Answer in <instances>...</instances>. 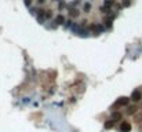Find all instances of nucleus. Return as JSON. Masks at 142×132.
I'll return each instance as SVG.
<instances>
[{
    "instance_id": "11",
    "label": "nucleus",
    "mask_w": 142,
    "mask_h": 132,
    "mask_svg": "<svg viewBox=\"0 0 142 132\" xmlns=\"http://www.w3.org/2000/svg\"><path fill=\"white\" fill-rule=\"evenodd\" d=\"M51 15H53V12H51L50 10H47V12H44V16H46V18H51Z\"/></svg>"
},
{
    "instance_id": "2",
    "label": "nucleus",
    "mask_w": 142,
    "mask_h": 132,
    "mask_svg": "<svg viewBox=\"0 0 142 132\" xmlns=\"http://www.w3.org/2000/svg\"><path fill=\"white\" fill-rule=\"evenodd\" d=\"M128 102H130V98H127V96H121V98H119L116 100V103H114V107H121V106H127Z\"/></svg>"
},
{
    "instance_id": "9",
    "label": "nucleus",
    "mask_w": 142,
    "mask_h": 132,
    "mask_svg": "<svg viewBox=\"0 0 142 132\" xmlns=\"http://www.w3.org/2000/svg\"><path fill=\"white\" fill-rule=\"evenodd\" d=\"M90 10H91V4H90V3H86V4H84V12H90Z\"/></svg>"
},
{
    "instance_id": "4",
    "label": "nucleus",
    "mask_w": 142,
    "mask_h": 132,
    "mask_svg": "<svg viewBox=\"0 0 142 132\" xmlns=\"http://www.w3.org/2000/svg\"><path fill=\"white\" fill-rule=\"evenodd\" d=\"M121 118H123V116H121V113H119V112H114V113H112V120L116 122V121H121Z\"/></svg>"
},
{
    "instance_id": "10",
    "label": "nucleus",
    "mask_w": 142,
    "mask_h": 132,
    "mask_svg": "<svg viewBox=\"0 0 142 132\" xmlns=\"http://www.w3.org/2000/svg\"><path fill=\"white\" fill-rule=\"evenodd\" d=\"M70 15H72V16H77L79 15L77 10H70Z\"/></svg>"
},
{
    "instance_id": "5",
    "label": "nucleus",
    "mask_w": 142,
    "mask_h": 132,
    "mask_svg": "<svg viewBox=\"0 0 142 132\" xmlns=\"http://www.w3.org/2000/svg\"><path fill=\"white\" fill-rule=\"evenodd\" d=\"M91 29L94 30V33H95V34H99V33L102 32V26H101V25H98V24L91 25Z\"/></svg>"
},
{
    "instance_id": "15",
    "label": "nucleus",
    "mask_w": 142,
    "mask_h": 132,
    "mask_svg": "<svg viewBox=\"0 0 142 132\" xmlns=\"http://www.w3.org/2000/svg\"><path fill=\"white\" fill-rule=\"evenodd\" d=\"M46 2V0H39V3H44Z\"/></svg>"
},
{
    "instance_id": "6",
    "label": "nucleus",
    "mask_w": 142,
    "mask_h": 132,
    "mask_svg": "<svg viewBox=\"0 0 142 132\" xmlns=\"http://www.w3.org/2000/svg\"><path fill=\"white\" fill-rule=\"evenodd\" d=\"M136 110H138V107H136L135 104H132V106H128V107H127V114H128V116H132V114H135V113H136Z\"/></svg>"
},
{
    "instance_id": "8",
    "label": "nucleus",
    "mask_w": 142,
    "mask_h": 132,
    "mask_svg": "<svg viewBox=\"0 0 142 132\" xmlns=\"http://www.w3.org/2000/svg\"><path fill=\"white\" fill-rule=\"evenodd\" d=\"M55 22H57V25H62V24L65 22V18H64L62 15H58V16L55 18Z\"/></svg>"
},
{
    "instance_id": "3",
    "label": "nucleus",
    "mask_w": 142,
    "mask_h": 132,
    "mask_svg": "<svg viewBox=\"0 0 142 132\" xmlns=\"http://www.w3.org/2000/svg\"><path fill=\"white\" fill-rule=\"evenodd\" d=\"M120 131L121 132H130L131 131V124L128 121H121L120 124Z\"/></svg>"
},
{
    "instance_id": "1",
    "label": "nucleus",
    "mask_w": 142,
    "mask_h": 132,
    "mask_svg": "<svg viewBox=\"0 0 142 132\" xmlns=\"http://www.w3.org/2000/svg\"><path fill=\"white\" fill-rule=\"evenodd\" d=\"M131 100H134V102H139L142 99V87H139L138 90H135V91H132V94H131Z\"/></svg>"
},
{
    "instance_id": "14",
    "label": "nucleus",
    "mask_w": 142,
    "mask_h": 132,
    "mask_svg": "<svg viewBox=\"0 0 142 132\" xmlns=\"http://www.w3.org/2000/svg\"><path fill=\"white\" fill-rule=\"evenodd\" d=\"M31 2H32V0H25V4L29 6V4H31Z\"/></svg>"
},
{
    "instance_id": "12",
    "label": "nucleus",
    "mask_w": 142,
    "mask_h": 132,
    "mask_svg": "<svg viewBox=\"0 0 142 132\" xmlns=\"http://www.w3.org/2000/svg\"><path fill=\"white\" fill-rule=\"evenodd\" d=\"M114 3V0H105V4L106 6H110V4H113Z\"/></svg>"
},
{
    "instance_id": "13",
    "label": "nucleus",
    "mask_w": 142,
    "mask_h": 132,
    "mask_svg": "<svg viewBox=\"0 0 142 132\" xmlns=\"http://www.w3.org/2000/svg\"><path fill=\"white\" fill-rule=\"evenodd\" d=\"M105 22H106V25H108V26H110V25H112V19L110 18H106Z\"/></svg>"
},
{
    "instance_id": "7",
    "label": "nucleus",
    "mask_w": 142,
    "mask_h": 132,
    "mask_svg": "<svg viewBox=\"0 0 142 132\" xmlns=\"http://www.w3.org/2000/svg\"><path fill=\"white\" fill-rule=\"evenodd\" d=\"M103 126H105V129L113 128V126H114V121H113V120H106V121H105V125H103Z\"/></svg>"
}]
</instances>
